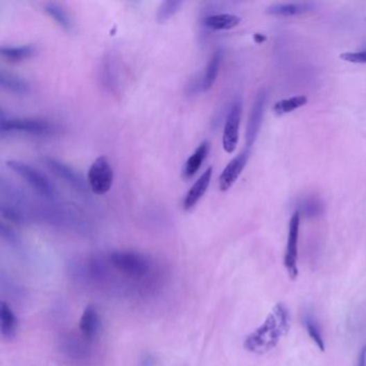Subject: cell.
I'll return each instance as SVG.
<instances>
[{"label": "cell", "mask_w": 366, "mask_h": 366, "mask_svg": "<svg viewBox=\"0 0 366 366\" xmlns=\"http://www.w3.org/2000/svg\"><path fill=\"white\" fill-rule=\"evenodd\" d=\"M302 209L306 216L314 217L320 214L321 211H322V205H321L319 200L309 199L302 205Z\"/></svg>", "instance_id": "obj_26"}, {"label": "cell", "mask_w": 366, "mask_h": 366, "mask_svg": "<svg viewBox=\"0 0 366 366\" xmlns=\"http://www.w3.org/2000/svg\"><path fill=\"white\" fill-rule=\"evenodd\" d=\"M241 117H242V100L241 98H236L233 100L227 115L224 134H223V146L228 154H232L238 146Z\"/></svg>", "instance_id": "obj_7"}, {"label": "cell", "mask_w": 366, "mask_h": 366, "mask_svg": "<svg viewBox=\"0 0 366 366\" xmlns=\"http://www.w3.org/2000/svg\"><path fill=\"white\" fill-rule=\"evenodd\" d=\"M100 87L107 94L116 93L119 88V71L114 55L107 53L103 56L98 70Z\"/></svg>", "instance_id": "obj_9"}, {"label": "cell", "mask_w": 366, "mask_h": 366, "mask_svg": "<svg viewBox=\"0 0 366 366\" xmlns=\"http://www.w3.org/2000/svg\"><path fill=\"white\" fill-rule=\"evenodd\" d=\"M309 10H312L311 3H279L268 8L266 12L279 17H295L306 13Z\"/></svg>", "instance_id": "obj_21"}, {"label": "cell", "mask_w": 366, "mask_h": 366, "mask_svg": "<svg viewBox=\"0 0 366 366\" xmlns=\"http://www.w3.org/2000/svg\"><path fill=\"white\" fill-rule=\"evenodd\" d=\"M303 324H304L305 328H306L308 336L316 342V345L318 346L319 349L321 351H324V349H326V344H324V336H322L320 326H319L318 322H317L315 317L311 314H305L304 318H303Z\"/></svg>", "instance_id": "obj_24"}, {"label": "cell", "mask_w": 366, "mask_h": 366, "mask_svg": "<svg viewBox=\"0 0 366 366\" xmlns=\"http://www.w3.org/2000/svg\"><path fill=\"white\" fill-rule=\"evenodd\" d=\"M340 58L344 62H352V64H366V51L342 53Z\"/></svg>", "instance_id": "obj_27"}, {"label": "cell", "mask_w": 366, "mask_h": 366, "mask_svg": "<svg viewBox=\"0 0 366 366\" xmlns=\"http://www.w3.org/2000/svg\"><path fill=\"white\" fill-rule=\"evenodd\" d=\"M213 166H209L207 171L203 172L199 179L193 183L183 200V209L185 211H191V209H193L201 200V198L205 195L207 189H209V184H211Z\"/></svg>", "instance_id": "obj_12"}, {"label": "cell", "mask_w": 366, "mask_h": 366, "mask_svg": "<svg viewBox=\"0 0 366 366\" xmlns=\"http://www.w3.org/2000/svg\"><path fill=\"white\" fill-rule=\"evenodd\" d=\"M358 366H366V346H364L361 351H360Z\"/></svg>", "instance_id": "obj_28"}, {"label": "cell", "mask_w": 366, "mask_h": 366, "mask_svg": "<svg viewBox=\"0 0 366 366\" xmlns=\"http://www.w3.org/2000/svg\"><path fill=\"white\" fill-rule=\"evenodd\" d=\"M265 103L266 92L264 89H260L259 93L254 98L252 112L248 119L247 130H246V146L248 148H252L254 141L257 139L260 127H261L262 119H263Z\"/></svg>", "instance_id": "obj_10"}, {"label": "cell", "mask_w": 366, "mask_h": 366, "mask_svg": "<svg viewBox=\"0 0 366 366\" xmlns=\"http://www.w3.org/2000/svg\"><path fill=\"white\" fill-rule=\"evenodd\" d=\"M0 85L3 89L17 96H26L31 93V86L28 81L17 74L1 70Z\"/></svg>", "instance_id": "obj_14"}, {"label": "cell", "mask_w": 366, "mask_h": 366, "mask_svg": "<svg viewBox=\"0 0 366 366\" xmlns=\"http://www.w3.org/2000/svg\"><path fill=\"white\" fill-rule=\"evenodd\" d=\"M184 1L181 0H166L162 1L158 7L157 13H156V19L159 24H164L166 21L171 19L176 13L181 11L183 7Z\"/></svg>", "instance_id": "obj_23"}, {"label": "cell", "mask_w": 366, "mask_h": 366, "mask_svg": "<svg viewBox=\"0 0 366 366\" xmlns=\"http://www.w3.org/2000/svg\"><path fill=\"white\" fill-rule=\"evenodd\" d=\"M307 101L308 99L305 96H295V97L288 98V99L279 100L274 105V112L279 116L288 114L306 105Z\"/></svg>", "instance_id": "obj_22"}, {"label": "cell", "mask_w": 366, "mask_h": 366, "mask_svg": "<svg viewBox=\"0 0 366 366\" xmlns=\"http://www.w3.org/2000/svg\"><path fill=\"white\" fill-rule=\"evenodd\" d=\"M37 53V48L33 44L19 46H1V58L10 62H21L33 58Z\"/></svg>", "instance_id": "obj_19"}, {"label": "cell", "mask_w": 366, "mask_h": 366, "mask_svg": "<svg viewBox=\"0 0 366 366\" xmlns=\"http://www.w3.org/2000/svg\"><path fill=\"white\" fill-rule=\"evenodd\" d=\"M0 324H1V336L7 340L15 338L19 321H17L15 313L7 303H1L0 306Z\"/></svg>", "instance_id": "obj_18"}, {"label": "cell", "mask_w": 366, "mask_h": 366, "mask_svg": "<svg viewBox=\"0 0 366 366\" xmlns=\"http://www.w3.org/2000/svg\"><path fill=\"white\" fill-rule=\"evenodd\" d=\"M290 315L285 305L274 306L263 324L245 338L244 347L250 352L264 354L277 346L279 340L289 332Z\"/></svg>", "instance_id": "obj_1"}, {"label": "cell", "mask_w": 366, "mask_h": 366, "mask_svg": "<svg viewBox=\"0 0 366 366\" xmlns=\"http://www.w3.org/2000/svg\"><path fill=\"white\" fill-rule=\"evenodd\" d=\"M44 12L54 19L55 23L64 29L66 33H72L73 31V23L69 15L62 9V6L55 3H49L44 6Z\"/></svg>", "instance_id": "obj_20"}, {"label": "cell", "mask_w": 366, "mask_h": 366, "mask_svg": "<svg viewBox=\"0 0 366 366\" xmlns=\"http://www.w3.org/2000/svg\"><path fill=\"white\" fill-rule=\"evenodd\" d=\"M209 152V141H203L197 150L193 152L191 157L186 160L183 166V177L185 180L193 179V176L199 171L200 168L202 166L203 162L207 157Z\"/></svg>", "instance_id": "obj_15"}, {"label": "cell", "mask_w": 366, "mask_h": 366, "mask_svg": "<svg viewBox=\"0 0 366 366\" xmlns=\"http://www.w3.org/2000/svg\"><path fill=\"white\" fill-rule=\"evenodd\" d=\"M114 182V173L109 160L105 156H100L92 164L88 170L87 184L92 193L103 195L111 191Z\"/></svg>", "instance_id": "obj_5"}, {"label": "cell", "mask_w": 366, "mask_h": 366, "mask_svg": "<svg viewBox=\"0 0 366 366\" xmlns=\"http://www.w3.org/2000/svg\"><path fill=\"white\" fill-rule=\"evenodd\" d=\"M299 223H301L299 212H295L289 223V232H288L287 247H286L285 254V268L288 275L293 281H295L299 276L297 244H299Z\"/></svg>", "instance_id": "obj_8"}, {"label": "cell", "mask_w": 366, "mask_h": 366, "mask_svg": "<svg viewBox=\"0 0 366 366\" xmlns=\"http://www.w3.org/2000/svg\"><path fill=\"white\" fill-rule=\"evenodd\" d=\"M110 261L117 271L131 277L142 279L150 270V262L143 254L130 250H117L110 254Z\"/></svg>", "instance_id": "obj_4"}, {"label": "cell", "mask_w": 366, "mask_h": 366, "mask_svg": "<svg viewBox=\"0 0 366 366\" xmlns=\"http://www.w3.org/2000/svg\"><path fill=\"white\" fill-rule=\"evenodd\" d=\"M248 158H250L248 150H243L241 154H238L236 157L233 158L227 164L224 171L221 172L220 176H219V189L221 191H229L234 185V183L238 181L241 173H242L246 164H247Z\"/></svg>", "instance_id": "obj_11"}, {"label": "cell", "mask_w": 366, "mask_h": 366, "mask_svg": "<svg viewBox=\"0 0 366 366\" xmlns=\"http://www.w3.org/2000/svg\"><path fill=\"white\" fill-rule=\"evenodd\" d=\"M100 330V317L97 309L87 306L84 309L80 319V331L85 340H92L97 338Z\"/></svg>", "instance_id": "obj_13"}, {"label": "cell", "mask_w": 366, "mask_h": 366, "mask_svg": "<svg viewBox=\"0 0 366 366\" xmlns=\"http://www.w3.org/2000/svg\"><path fill=\"white\" fill-rule=\"evenodd\" d=\"M241 23V17L229 13L209 15L203 19V25L209 31H229L234 28Z\"/></svg>", "instance_id": "obj_17"}, {"label": "cell", "mask_w": 366, "mask_h": 366, "mask_svg": "<svg viewBox=\"0 0 366 366\" xmlns=\"http://www.w3.org/2000/svg\"><path fill=\"white\" fill-rule=\"evenodd\" d=\"M223 51L216 50L213 53L212 56L209 58L207 67L203 71H201L202 76V91L207 93L214 85L218 76L219 70H220L221 62H223Z\"/></svg>", "instance_id": "obj_16"}, {"label": "cell", "mask_w": 366, "mask_h": 366, "mask_svg": "<svg viewBox=\"0 0 366 366\" xmlns=\"http://www.w3.org/2000/svg\"><path fill=\"white\" fill-rule=\"evenodd\" d=\"M185 93L188 96H195L198 94L203 93L201 71L191 76V80L188 81L187 85H186Z\"/></svg>", "instance_id": "obj_25"}, {"label": "cell", "mask_w": 366, "mask_h": 366, "mask_svg": "<svg viewBox=\"0 0 366 366\" xmlns=\"http://www.w3.org/2000/svg\"><path fill=\"white\" fill-rule=\"evenodd\" d=\"M6 164L23 181L26 182L41 197L48 200L50 202H58L60 199V191L48 176L41 173L39 170L33 168L31 164H25L19 160H8Z\"/></svg>", "instance_id": "obj_2"}, {"label": "cell", "mask_w": 366, "mask_h": 366, "mask_svg": "<svg viewBox=\"0 0 366 366\" xmlns=\"http://www.w3.org/2000/svg\"><path fill=\"white\" fill-rule=\"evenodd\" d=\"M0 131L1 134H28L35 137L53 136L56 132V127L48 119H25V117H10L1 112L0 117Z\"/></svg>", "instance_id": "obj_3"}, {"label": "cell", "mask_w": 366, "mask_h": 366, "mask_svg": "<svg viewBox=\"0 0 366 366\" xmlns=\"http://www.w3.org/2000/svg\"><path fill=\"white\" fill-rule=\"evenodd\" d=\"M44 164L55 176H58V179L70 186L76 193L87 195L89 189L88 184H86L82 174L74 170L72 166L52 157L44 158Z\"/></svg>", "instance_id": "obj_6"}, {"label": "cell", "mask_w": 366, "mask_h": 366, "mask_svg": "<svg viewBox=\"0 0 366 366\" xmlns=\"http://www.w3.org/2000/svg\"><path fill=\"white\" fill-rule=\"evenodd\" d=\"M254 41L259 43V44H261V43H264L266 41V37L264 36V35H262V33H254Z\"/></svg>", "instance_id": "obj_29"}]
</instances>
